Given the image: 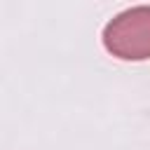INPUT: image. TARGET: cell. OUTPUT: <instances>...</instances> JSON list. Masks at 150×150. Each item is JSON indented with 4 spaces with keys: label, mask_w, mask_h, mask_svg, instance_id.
I'll use <instances>...</instances> for the list:
<instances>
[{
    "label": "cell",
    "mask_w": 150,
    "mask_h": 150,
    "mask_svg": "<svg viewBox=\"0 0 150 150\" xmlns=\"http://www.w3.org/2000/svg\"><path fill=\"white\" fill-rule=\"evenodd\" d=\"M103 47L120 61L150 59V5L129 7L115 14L103 28Z\"/></svg>",
    "instance_id": "6da1fadb"
}]
</instances>
